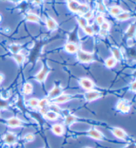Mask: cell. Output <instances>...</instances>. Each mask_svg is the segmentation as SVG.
I'll return each mask as SVG.
<instances>
[{"label":"cell","instance_id":"obj_36","mask_svg":"<svg viewBox=\"0 0 136 148\" xmlns=\"http://www.w3.org/2000/svg\"><path fill=\"white\" fill-rule=\"evenodd\" d=\"M99 33H100V36H106L108 34V31H105V30L100 29V31H99Z\"/></svg>","mask_w":136,"mask_h":148},{"label":"cell","instance_id":"obj_29","mask_svg":"<svg viewBox=\"0 0 136 148\" xmlns=\"http://www.w3.org/2000/svg\"><path fill=\"white\" fill-rule=\"evenodd\" d=\"M83 31L84 32V33H86L87 35L88 36H93L94 34V30L93 29V27L91 25H88L86 27L83 28Z\"/></svg>","mask_w":136,"mask_h":148},{"label":"cell","instance_id":"obj_31","mask_svg":"<svg viewBox=\"0 0 136 148\" xmlns=\"http://www.w3.org/2000/svg\"><path fill=\"white\" fill-rule=\"evenodd\" d=\"M100 29L105 30V31H108L110 28V25L108 22L104 21L100 25Z\"/></svg>","mask_w":136,"mask_h":148},{"label":"cell","instance_id":"obj_14","mask_svg":"<svg viewBox=\"0 0 136 148\" xmlns=\"http://www.w3.org/2000/svg\"><path fill=\"white\" fill-rule=\"evenodd\" d=\"M51 131L52 132V133L55 134L56 136H61L63 135L64 132V126L62 124H55L52 126Z\"/></svg>","mask_w":136,"mask_h":148},{"label":"cell","instance_id":"obj_27","mask_svg":"<svg viewBox=\"0 0 136 148\" xmlns=\"http://www.w3.org/2000/svg\"><path fill=\"white\" fill-rule=\"evenodd\" d=\"M77 22L78 23V25L83 29V28L85 27L86 25H88V20L86 18H84L83 16H80V17L77 18Z\"/></svg>","mask_w":136,"mask_h":148},{"label":"cell","instance_id":"obj_12","mask_svg":"<svg viewBox=\"0 0 136 148\" xmlns=\"http://www.w3.org/2000/svg\"><path fill=\"white\" fill-rule=\"evenodd\" d=\"M3 140L5 143L8 145H13L17 142V137L15 134L12 132H8L4 136Z\"/></svg>","mask_w":136,"mask_h":148},{"label":"cell","instance_id":"obj_21","mask_svg":"<svg viewBox=\"0 0 136 148\" xmlns=\"http://www.w3.org/2000/svg\"><path fill=\"white\" fill-rule=\"evenodd\" d=\"M122 11H124L122 10V9L120 8V7L117 6V5H113L112 7H110L109 9V12L112 15L115 16L116 17L117 15H118L119 13H122Z\"/></svg>","mask_w":136,"mask_h":148},{"label":"cell","instance_id":"obj_25","mask_svg":"<svg viewBox=\"0 0 136 148\" xmlns=\"http://www.w3.org/2000/svg\"><path fill=\"white\" fill-rule=\"evenodd\" d=\"M13 58H14L15 60L16 61V62L19 64V65H21L24 63L25 62V56L21 54V53H17V54H13Z\"/></svg>","mask_w":136,"mask_h":148},{"label":"cell","instance_id":"obj_22","mask_svg":"<svg viewBox=\"0 0 136 148\" xmlns=\"http://www.w3.org/2000/svg\"><path fill=\"white\" fill-rule=\"evenodd\" d=\"M111 50L113 54V57L115 58L117 61H120L122 59V54L120 50L117 47H112Z\"/></svg>","mask_w":136,"mask_h":148},{"label":"cell","instance_id":"obj_38","mask_svg":"<svg viewBox=\"0 0 136 148\" xmlns=\"http://www.w3.org/2000/svg\"><path fill=\"white\" fill-rule=\"evenodd\" d=\"M3 79H4L3 75H2V74L0 73V84H1V83L2 82H3Z\"/></svg>","mask_w":136,"mask_h":148},{"label":"cell","instance_id":"obj_39","mask_svg":"<svg viewBox=\"0 0 136 148\" xmlns=\"http://www.w3.org/2000/svg\"><path fill=\"white\" fill-rule=\"evenodd\" d=\"M73 1V0H66V1H67L68 3V2H70V1Z\"/></svg>","mask_w":136,"mask_h":148},{"label":"cell","instance_id":"obj_23","mask_svg":"<svg viewBox=\"0 0 136 148\" xmlns=\"http://www.w3.org/2000/svg\"><path fill=\"white\" fill-rule=\"evenodd\" d=\"M33 87L31 83H25L23 87V94L27 95L31 94L32 92H33Z\"/></svg>","mask_w":136,"mask_h":148},{"label":"cell","instance_id":"obj_30","mask_svg":"<svg viewBox=\"0 0 136 148\" xmlns=\"http://www.w3.org/2000/svg\"><path fill=\"white\" fill-rule=\"evenodd\" d=\"M35 139V136L33 134L28 133L24 136V140L27 142H31L33 141Z\"/></svg>","mask_w":136,"mask_h":148},{"label":"cell","instance_id":"obj_4","mask_svg":"<svg viewBox=\"0 0 136 148\" xmlns=\"http://www.w3.org/2000/svg\"><path fill=\"white\" fill-rule=\"evenodd\" d=\"M50 71V68L47 65H44L42 69H41L39 72L35 76L36 81H37L39 83H43L47 79V77Z\"/></svg>","mask_w":136,"mask_h":148},{"label":"cell","instance_id":"obj_28","mask_svg":"<svg viewBox=\"0 0 136 148\" xmlns=\"http://www.w3.org/2000/svg\"><path fill=\"white\" fill-rule=\"evenodd\" d=\"M10 49L13 54H15L20 52L21 49V45H18V44H12L10 46Z\"/></svg>","mask_w":136,"mask_h":148},{"label":"cell","instance_id":"obj_32","mask_svg":"<svg viewBox=\"0 0 136 148\" xmlns=\"http://www.w3.org/2000/svg\"><path fill=\"white\" fill-rule=\"evenodd\" d=\"M104 21H105L104 18L102 15H98L97 17H96V24L99 25V26H100V25Z\"/></svg>","mask_w":136,"mask_h":148},{"label":"cell","instance_id":"obj_18","mask_svg":"<svg viewBox=\"0 0 136 148\" xmlns=\"http://www.w3.org/2000/svg\"><path fill=\"white\" fill-rule=\"evenodd\" d=\"M117 62V61L116 60V59L112 56V57L108 58L105 60L104 64L106 68H112L116 66Z\"/></svg>","mask_w":136,"mask_h":148},{"label":"cell","instance_id":"obj_19","mask_svg":"<svg viewBox=\"0 0 136 148\" xmlns=\"http://www.w3.org/2000/svg\"><path fill=\"white\" fill-rule=\"evenodd\" d=\"M25 19L27 21L31 23H39L40 21V17L35 13H29L25 17Z\"/></svg>","mask_w":136,"mask_h":148},{"label":"cell","instance_id":"obj_41","mask_svg":"<svg viewBox=\"0 0 136 148\" xmlns=\"http://www.w3.org/2000/svg\"><path fill=\"white\" fill-rule=\"evenodd\" d=\"M85 148H91V147H85Z\"/></svg>","mask_w":136,"mask_h":148},{"label":"cell","instance_id":"obj_9","mask_svg":"<svg viewBox=\"0 0 136 148\" xmlns=\"http://www.w3.org/2000/svg\"><path fill=\"white\" fill-rule=\"evenodd\" d=\"M6 124L11 128H18L23 125V122L17 117L12 116L6 120Z\"/></svg>","mask_w":136,"mask_h":148},{"label":"cell","instance_id":"obj_17","mask_svg":"<svg viewBox=\"0 0 136 148\" xmlns=\"http://www.w3.org/2000/svg\"><path fill=\"white\" fill-rule=\"evenodd\" d=\"M78 118L76 116L73 114H68L66 115L65 118H64V124L66 126H70L71 125L73 124L75 122L77 121Z\"/></svg>","mask_w":136,"mask_h":148},{"label":"cell","instance_id":"obj_26","mask_svg":"<svg viewBox=\"0 0 136 148\" xmlns=\"http://www.w3.org/2000/svg\"><path fill=\"white\" fill-rule=\"evenodd\" d=\"M39 100L36 98H32L30 99L29 100L27 101V105L30 106L31 108H37L39 106Z\"/></svg>","mask_w":136,"mask_h":148},{"label":"cell","instance_id":"obj_11","mask_svg":"<svg viewBox=\"0 0 136 148\" xmlns=\"http://www.w3.org/2000/svg\"><path fill=\"white\" fill-rule=\"evenodd\" d=\"M72 99V96L71 95L62 93L53 99V103L55 104H63L66 102L70 101Z\"/></svg>","mask_w":136,"mask_h":148},{"label":"cell","instance_id":"obj_24","mask_svg":"<svg viewBox=\"0 0 136 148\" xmlns=\"http://www.w3.org/2000/svg\"><path fill=\"white\" fill-rule=\"evenodd\" d=\"M131 17V14L129 12H126V11H122V13L119 14L118 15L116 16L117 20L122 21H126Z\"/></svg>","mask_w":136,"mask_h":148},{"label":"cell","instance_id":"obj_35","mask_svg":"<svg viewBox=\"0 0 136 148\" xmlns=\"http://www.w3.org/2000/svg\"><path fill=\"white\" fill-rule=\"evenodd\" d=\"M136 89V82L135 81H133L132 83H131L130 85V90L132 92H135Z\"/></svg>","mask_w":136,"mask_h":148},{"label":"cell","instance_id":"obj_3","mask_svg":"<svg viewBox=\"0 0 136 148\" xmlns=\"http://www.w3.org/2000/svg\"><path fill=\"white\" fill-rule=\"evenodd\" d=\"M116 108L117 111L122 114H127L131 110V105L129 104L128 101L122 99L117 102L116 105Z\"/></svg>","mask_w":136,"mask_h":148},{"label":"cell","instance_id":"obj_7","mask_svg":"<svg viewBox=\"0 0 136 148\" xmlns=\"http://www.w3.org/2000/svg\"><path fill=\"white\" fill-rule=\"evenodd\" d=\"M63 92V87H62L60 85H55V86L52 87V89L49 91V94H48V98L50 99H52L56 98L60 95H61Z\"/></svg>","mask_w":136,"mask_h":148},{"label":"cell","instance_id":"obj_34","mask_svg":"<svg viewBox=\"0 0 136 148\" xmlns=\"http://www.w3.org/2000/svg\"><path fill=\"white\" fill-rule=\"evenodd\" d=\"M84 15V16H83V17H84V18H86L87 20L88 19H90V18H91L92 17H93V13H92L90 11H88V12H86V13L84 14V15Z\"/></svg>","mask_w":136,"mask_h":148},{"label":"cell","instance_id":"obj_20","mask_svg":"<svg viewBox=\"0 0 136 148\" xmlns=\"http://www.w3.org/2000/svg\"><path fill=\"white\" fill-rule=\"evenodd\" d=\"M135 33V24H131L130 25L128 29L126 31V35L128 38H131L132 37L134 36Z\"/></svg>","mask_w":136,"mask_h":148},{"label":"cell","instance_id":"obj_8","mask_svg":"<svg viewBox=\"0 0 136 148\" xmlns=\"http://www.w3.org/2000/svg\"><path fill=\"white\" fill-rule=\"evenodd\" d=\"M86 135L96 140H102L104 139V135L102 133L94 128L88 130L86 132Z\"/></svg>","mask_w":136,"mask_h":148},{"label":"cell","instance_id":"obj_6","mask_svg":"<svg viewBox=\"0 0 136 148\" xmlns=\"http://www.w3.org/2000/svg\"><path fill=\"white\" fill-rule=\"evenodd\" d=\"M78 83H79L80 86L86 91H90V90L94 89V83L90 79L86 77L80 78Z\"/></svg>","mask_w":136,"mask_h":148},{"label":"cell","instance_id":"obj_5","mask_svg":"<svg viewBox=\"0 0 136 148\" xmlns=\"http://www.w3.org/2000/svg\"><path fill=\"white\" fill-rule=\"evenodd\" d=\"M101 96H102V95H101L100 92L94 89L87 91V92L84 95L85 99L88 102H92L93 101H95L96 99L100 98Z\"/></svg>","mask_w":136,"mask_h":148},{"label":"cell","instance_id":"obj_13","mask_svg":"<svg viewBox=\"0 0 136 148\" xmlns=\"http://www.w3.org/2000/svg\"><path fill=\"white\" fill-rule=\"evenodd\" d=\"M43 114L46 119L50 120V121H55V120H57L59 118V114L58 112H56L55 111L50 110H47Z\"/></svg>","mask_w":136,"mask_h":148},{"label":"cell","instance_id":"obj_16","mask_svg":"<svg viewBox=\"0 0 136 148\" xmlns=\"http://www.w3.org/2000/svg\"><path fill=\"white\" fill-rule=\"evenodd\" d=\"M46 26L49 31H54L58 27V24L52 18L48 17L46 19Z\"/></svg>","mask_w":136,"mask_h":148},{"label":"cell","instance_id":"obj_40","mask_svg":"<svg viewBox=\"0 0 136 148\" xmlns=\"http://www.w3.org/2000/svg\"><path fill=\"white\" fill-rule=\"evenodd\" d=\"M1 19H2V17H1V16L0 15V22H1Z\"/></svg>","mask_w":136,"mask_h":148},{"label":"cell","instance_id":"obj_33","mask_svg":"<svg viewBox=\"0 0 136 148\" xmlns=\"http://www.w3.org/2000/svg\"><path fill=\"white\" fill-rule=\"evenodd\" d=\"M8 106V103L5 100L0 101V108H6Z\"/></svg>","mask_w":136,"mask_h":148},{"label":"cell","instance_id":"obj_2","mask_svg":"<svg viewBox=\"0 0 136 148\" xmlns=\"http://www.w3.org/2000/svg\"><path fill=\"white\" fill-rule=\"evenodd\" d=\"M77 53V59L81 63L88 64L94 60V55L93 53L86 52L82 50H78Z\"/></svg>","mask_w":136,"mask_h":148},{"label":"cell","instance_id":"obj_15","mask_svg":"<svg viewBox=\"0 0 136 148\" xmlns=\"http://www.w3.org/2000/svg\"><path fill=\"white\" fill-rule=\"evenodd\" d=\"M64 49H65L66 52L70 54H75L77 53L78 50V46L72 42H67L64 45Z\"/></svg>","mask_w":136,"mask_h":148},{"label":"cell","instance_id":"obj_10","mask_svg":"<svg viewBox=\"0 0 136 148\" xmlns=\"http://www.w3.org/2000/svg\"><path fill=\"white\" fill-rule=\"evenodd\" d=\"M112 132L114 136H116L117 138L120 139V140H125L128 138V135H127L126 132L122 128L114 127L112 129Z\"/></svg>","mask_w":136,"mask_h":148},{"label":"cell","instance_id":"obj_37","mask_svg":"<svg viewBox=\"0 0 136 148\" xmlns=\"http://www.w3.org/2000/svg\"><path fill=\"white\" fill-rule=\"evenodd\" d=\"M98 10L100 11V12H104L105 11V7L103 4L100 3L98 5Z\"/></svg>","mask_w":136,"mask_h":148},{"label":"cell","instance_id":"obj_1","mask_svg":"<svg viewBox=\"0 0 136 148\" xmlns=\"http://www.w3.org/2000/svg\"><path fill=\"white\" fill-rule=\"evenodd\" d=\"M68 8L74 13H80L84 15L89 11V7L86 4H81L75 0L68 2Z\"/></svg>","mask_w":136,"mask_h":148}]
</instances>
